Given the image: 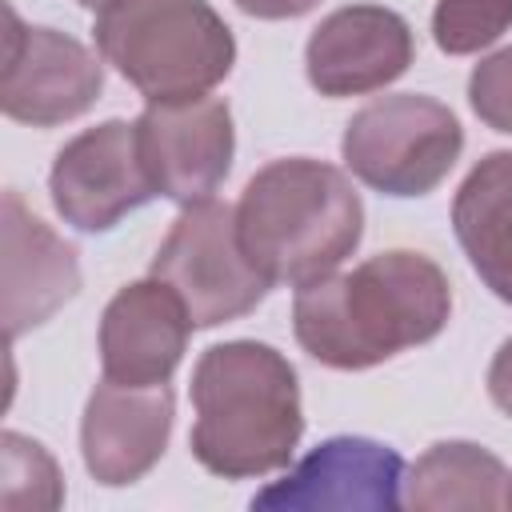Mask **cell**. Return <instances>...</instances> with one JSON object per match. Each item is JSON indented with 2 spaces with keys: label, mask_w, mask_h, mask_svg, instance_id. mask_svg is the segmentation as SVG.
Instances as JSON below:
<instances>
[{
  "label": "cell",
  "mask_w": 512,
  "mask_h": 512,
  "mask_svg": "<svg viewBox=\"0 0 512 512\" xmlns=\"http://www.w3.org/2000/svg\"><path fill=\"white\" fill-rule=\"evenodd\" d=\"M104 68L72 36L56 28H24L8 8L0 108L8 120L52 128L76 120L100 100Z\"/></svg>",
  "instance_id": "ba28073f"
},
{
  "label": "cell",
  "mask_w": 512,
  "mask_h": 512,
  "mask_svg": "<svg viewBox=\"0 0 512 512\" xmlns=\"http://www.w3.org/2000/svg\"><path fill=\"white\" fill-rule=\"evenodd\" d=\"M508 468L480 444L440 440L404 476V504L416 512H456V508H508Z\"/></svg>",
  "instance_id": "2e32d148"
},
{
  "label": "cell",
  "mask_w": 512,
  "mask_h": 512,
  "mask_svg": "<svg viewBox=\"0 0 512 512\" xmlns=\"http://www.w3.org/2000/svg\"><path fill=\"white\" fill-rule=\"evenodd\" d=\"M148 276L176 288L196 328H216L252 312L272 284L240 248L236 208L220 200L184 204Z\"/></svg>",
  "instance_id": "8992f818"
},
{
  "label": "cell",
  "mask_w": 512,
  "mask_h": 512,
  "mask_svg": "<svg viewBox=\"0 0 512 512\" xmlns=\"http://www.w3.org/2000/svg\"><path fill=\"white\" fill-rule=\"evenodd\" d=\"M244 256L272 280L304 288L332 276L364 236V204L352 180L308 156L264 164L236 200Z\"/></svg>",
  "instance_id": "3957f363"
},
{
  "label": "cell",
  "mask_w": 512,
  "mask_h": 512,
  "mask_svg": "<svg viewBox=\"0 0 512 512\" xmlns=\"http://www.w3.org/2000/svg\"><path fill=\"white\" fill-rule=\"evenodd\" d=\"M92 36L148 104L208 96L236 60L232 28L208 0H112Z\"/></svg>",
  "instance_id": "277c9868"
},
{
  "label": "cell",
  "mask_w": 512,
  "mask_h": 512,
  "mask_svg": "<svg viewBox=\"0 0 512 512\" xmlns=\"http://www.w3.org/2000/svg\"><path fill=\"white\" fill-rule=\"evenodd\" d=\"M448 312L452 288L444 268L424 252L392 248L368 256L352 272H332L296 288L292 332L312 360L360 372L436 340Z\"/></svg>",
  "instance_id": "6da1fadb"
},
{
  "label": "cell",
  "mask_w": 512,
  "mask_h": 512,
  "mask_svg": "<svg viewBox=\"0 0 512 512\" xmlns=\"http://www.w3.org/2000/svg\"><path fill=\"white\" fill-rule=\"evenodd\" d=\"M464 128L448 104L396 92L364 104L344 124V164L384 196H428L460 160Z\"/></svg>",
  "instance_id": "5b68a950"
},
{
  "label": "cell",
  "mask_w": 512,
  "mask_h": 512,
  "mask_svg": "<svg viewBox=\"0 0 512 512\" xmlns=\"http://www.w3.org/2000/svg\"><path fill=\"white\" fill-rule=\"evenodd\" d=\"M80 292V260L20 192H4V328L8 340L44 324Z\"/></svg>",
  "instance_id": "5bb4252c"
},
{
  "label": "cell",
  "mask_w": 512,
  "mask_h": 512,
  "mask_svg": "<svg viewBox=\"0 0 512 512\" xmlns=\"http://www.w3.org/2000/svg\"><path fill=\"white\" fill-rule=\"evenodd\" d=\"M48 192L64 224L80 232H108L132 208L156 196V184L144 168L136 120H104L72 136L52 164Z\"/></svg>",
  "instance_id": "52a82bcc"
},
{
  "label": "cell",
  "mask_w": 512,
  "mask_h": 512,
  "mask_svg": "<svg viewBox=\"0 0 512 512\" xmlns=\"http://www.w3.org/2000/svg\"><path fill=\"white\" fill-rule=\"evenodd\" d=\"M80 4H84V8H96V12H100V8H104V4H112V0H80Z\"/></svg>",
  "instance_id": "7402d4cb"
},
{
  "label": "cell",
  "mask_w": 512,
  "mask_h": 512,
  "mask_svg": "<svg viewBox=\"0 0 512 512\" xmlns=\"http://www.w3.org/2000/svg\"><path fill=\"white\" fill-rule=\"evenodd\" d=\"M192 456L224 480L284 468L304 432L296 368L260 340L212 344L192 368Z\"/></svg>",
  "instance_id": "7a4b0ae2"
},
{
  "label": "cell",
  "mask_w": 512,
  "mask_h": 512,
  "mask_svg": "<svg viewBox=\"0 0 512 512\" xmlns=\"http://www.w3.org/2000/svg\"><path fill=\"white\" fill-rule=\"evenodd\" d=\"M512 28V0H436L432 40L448 56H472Z\"/></svg>",
  "instance_id": "ac0fdd59"
},
{
  "label": "cell",
  "mask_w": 512,
  "mask_h": 512,
  "mask_svg": "<svg viewBox=\"0 0 512 512\" xmlns=\"http://www.w3.org/2000/svg\"><path fill=\"white\" fill-rule=\"evenodd\" d=\"M168 432H172L168 384L132 388V384L100 380L80 420L84 468L96 484H108V488L136 484L164 456Z\"/></svg>",
  "instance_id": "4fadbf2b"
},
{
  "label": "cell",
  "mask_w": 512,
  "mask_h": 512,
  "mask_svg": "<svg viewBox=\"0 0 512 512\" xmlns=\"http://www.w3.org/2000/svg\"><path fill=\"white\" fill-rule=\"evenodd\" d=\"M456 240L476 276L512 304V152H488L456 188Z\"/></svg>",
  "instance_id": "9a60e30c"
},
{
  "label": "cell",
  "mask_w": 512,
  "mask_h": 512,
  "mask_svg": "<svg viewBox=\"0 0 512 512\" xmlns=\"http://www.w3.org/2000/svg\"><path fill=\"white\" fill-rule=\"evenodd\" d=\"M412 28L384 4H348L328 12L304 48L308 84L320 96H364L400 80L412 64Z\"/></svg>",
  "instance_id": "8fae6325"
},
{
  "label": "cell",
  "mask_w": 512,
  "mask_h": 512,
  "mask_svg": "<svg viewBox=\"0 0 512 512\" xmlns=\"http://www.w3.org/2000/svg\"><path fill=\"white\" fill-rule=\"evenodd\" d=\"M488 396H492V404L504 412V416H512V336L496 348V356H492V368H488Z\"/></svg>",
  "instance_id": "ffe728a7"
},
{
  "label": "cell",
  "mask_w": 512,
  "mask_h": 512,
  "mask_svg": "<svg viewBox=\"0 0 512 512\" xmlns=\"http://www.w3.org/2000/svg\"><path fill=\"white\" fill-rule=\"evenodd\" d=\"M0 460H4V488H0L4 508H60L64 484H60L56 460L44 452V444H36L20 432H4Z\"/></svg>",
  "instance_id": "e0dca14e"
},
{
  "label": "cell",
  "mask_w": 512,
  "mask_h": 512,
  "mask_svg": "<svg viewBox=\"0 0 512 512\" xmlns=\"http://www.w3.org/2000/svg\"><path fill=\"white\" fill-rule=\"evenodd\" d=\"M136 140L156 196L176 204L212 200L232 168V112L220 96L148 104L136 120Z\"/></svg>",
  "instance_id": "9c48e42d"
},
{
  "label": "cell",
  "mask_w": 512,
  "mask_h": 512,
  "mask_svg": "<svg viewBox=\"0 0 512 512\" xmlns=\"http://www.w3.org/2000/svg\"><path fill=\"white\" fill-rule=\"evenodd\" d=\"M508 508H512V484H508Z\"/></svg>",
  "instance_id": "603a6c76"
},
{
  "label": "cell",
  "mask_w": 512,
  "mask_h": 512,
  "mask_svg": "<svg viewBox=\"0 0 512 512\" xmlns=\"http://www.w3.org/2000/svg\"><path fill=\"white\" fill-rule=\"evenodd\" d=\"M404 504V460L364 436H332L312 448L284 480L260 488L252 508H340L392 512Z\"/></svg>",
  "instance_id": "30bf717a"
},
{
  "label": "cell",
  "mask_w": 512,
  "mask_h": 512,
  "mask_svg": "<svg viewBox=\"0 0 512 512\" xmlns=\"http://www.w3.org/2000/svg\"><path fill=\"white\" fill-rule=\"evenodd\" d=\"M192 328L196 324H192L184 300L164 280L148 276V280L124 284L100 316L104 380L132 384V388L168 384V376L176 372V364L188 348Z\"/></svg>",
  "instance_id": "7c38bea8"
},
{
  "label": "cell",
  "mask_w": 512,
  "mask_h": 512,
  "mask_svg": "<svg viewBox=\"0 0 512 512\" xmlns=\"http://www.w3.org/2000/svg\"><path fill=\"white\" fill-rule=\"evenodd\" d=\"M232 4L256 20H296V16L312 12L320 0H232Z\"/></svg>",
  "instance_id": "44dd1931"
},
{
  "label": "cell",
  "mask_w": 512,
  "mask_h": 512,
  "mask_svg": "<svg viewBox=\"0 0 512 512\" xmlns=\"http://www.w3.org/2000/svg\"><path fill=\"white\" fill-rule=\"evenodd\" d=\"M468 104L488 128L512 132V48H500L472 68Z\"/></svg>",
  "instance_id": "d6986e66"
}]
</instances>
